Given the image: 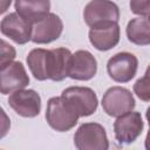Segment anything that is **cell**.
Here are the masks:
<instances>
[{
	"instance_id": "1",
	"label": "cell",
	"mask_w": 150,
	"mask_h": 150,
	"mask_svg": "<svg viewBox=\"0 0 150 150\" xmlns=\"http://www.w3.org/2000/svg\"><path fill=\"white\" fill-rule=\"evenodd\" d=\"M61 98L79 117L90 116L98 104L95 91L88 87H69L62 91Z\"/></svg>"
},
{
	"instance_id": "2",
	"label": "cell",
	"mask_w": 150,
	"mask_h": 150,
	"mask_svg": "<svg viewBox=\"0 0 150 150\" xmlns=\"http://www.w3.org/2000/svg\"><path fill=\"white\" fill-rule=\"evenodd\" d=\"M83 19L90 28L118 22L120 9L110 0H91L84 7Z\"/></svg>"
},
{
	"instance_id": "3",
	"label": "cell",
	"mask_w": 150,
	"mask_h": 150,
	"mask_svg": "<svg viewBox=\"0 0 150 150\" xmlns=\"http://www.w3.org/2000/svg\"><path fill=\"white\" fill-rule=\"evenodd\" d=\"M74 144L79 150H107L109 142L104 128L98 123H84L75 132Z\"/></svg>"
},
{
	"instance_id": "4",
	"label": "cell",
	"mask_w": 150,
	"mask_h": 150,
	"mask_svg": "<svg viewBox=\"0 0 150 150\" xmlns=\"http://www.w3.org/2000/svg\"><path fill=\"white\" fill-rule=\"evenodd\" d=\"M46 120L54 130L63 132L76 125L79 116L66 105L60 96L49 98L46 109Z\"/></svg>"
},
{
	"instance_id": "5",
	"label": "cell",
	"mask_w": 150,
	"mask_h": 150,
	"mask_svg": "<svg viewBox=\"0 0 150 150\" xmlns=\"http://www.w3.org/2000/svg\"><path fill=\"white\" fill-rule=\"evenodd\" d=\"M102 108L107 115L118 117L135 108V98L128 89L122 87H111L102 97Z\"/></svg>"
},
{
	"instance_id": "6",
	"label": "cell",
	"mask_w": 150,
	"mask_h": 150,
	"mask_svg": "<svg viewBox=\"0 0 150 150\" xmlns=\"http://www.w3.org/2000/svg\"><path fill=\"white\" fill-rule=\"evenodd\" d=\"M137 66L138 61L134 54L122 52L109 59L107 63V70L114 81L125 83L134 79L137 71Z\"/></svg>"
},
{
	"instance_id": "7",
	"label": "cell",
	"mask_w": 150,
	"mask_h": 150,
	"mask_svg": "<svg viewBox=\"0 0 150 150\" xmlns=\"http://www.w3.org/2000/svg\"><path fill=\"white\" fill-rule=\"evenodd\" d=\"M63 23L59 15L48 13L46 16L32 25V41L45 45L57 40L62 33Z\"/></svg>"
},
{
	"instance_id": "8",
	"label": "cell",
	"mask_w": 150,
	"mask_h": 150,
	"mask_svg": "<svg viewBox=\"0 0 150 150\" xmlns=\"http://www.w3.org/2000/svg\"><path fill=\"white\" fill-rule=\"evenodd\" d=\"M11 108L22 117H35L41 110V97L32 89H20L12 93L8 97Z\"/></svg>"
},
{
	"instance_id": "9",
	"label": "cell",
	"mask_w": 150,
	"mask_h": 150,
	"mask_svg": "<svg viewBox=\"0 0 150 150\" xmlns=\"http://www.w3.org/2000/svg\"><path fill=\"white\" fill-rule=\"evenodd\" d=\"M143 120L137 111H129L117 117L114 123L115 137L120 143H132L143 130Z\"/></svg>"
},
{
	"instance_id": "10",
	"label": "cell",
	"mask_w": 150,
	"mask_h": 150,
	"mask_svg": "<svg viewBox=\"0 0 150 150\" xmlns=\"http://www.w3.org/2000/svg\"><path fill=\"white\" fill-rule=\"evenodd\" d=\"M0 91L1 94H12L16 90L23 89L29 83V77L21 62H11L1 68L0 73Z\"/></svg>"
},
{
	"instance_id": "11",
	"label": "cell",
	"mask_w": 150,
	"mask_h": 150,
	"mask_svg": "<svg viewBox=\"0 0 150 150\" xmlns=\"http://www.w3.org/2000/svg\"><path fill=\"white\" fill-rule=\"evenodd\" d=\"M1 33L19 45L32 40V23L18 13H9L1 20Z\"/></svg>"
},
{
	"instance_id": "12",
	"label": "cell",
	"mask_w": 150,
	"mask_h": 150,
	"mask_svg": "<svg viewBox=\"0 0 150 150\" xmlns=\"http://www.w3.org/2000/svg\"><path fill=\"white\" fill-rule=\"evenodd\" d=\"M97 71V61L88 50H77L71 55L69 77L79 81H88Z\"/></svg>"
},
{
	"instance_id": "13",
	"label": "cell",
	"mask_w": 150,
	"mask_h": 150,
	"mask_svg": "<svg viewBox=\"0 0 150 150\" xmlns=\"http://www.w3.org/2000/svg\"><path fill=\"white\" fill-rule=\"evenodd\" d=\"M90 43L97 50H109L120 41V26L117 22L93 27L89 30Z\"/></svg>"
},
{
	"instance_id": "14",
	"label": "cell",
	"mask_w": 150,
	"mask_h": 150,
	"mask_svg": "<svg viewBox=\"0 0 150 150\" xmlns=\"http://www.w3.org/2000/svg\"><path fill=\"white\" fill-rule=\"evenodd\" d=\"M50 0H15V11L32 25L49 13Z\"/></svg>"
},
{
	"instance_id": "15",
	"label": "cell",
	"mask_w": 150,
	"mask_h": 150,
	"mask_svg": "<svg viewBox=\"0 0 150 150\" xmlns=\"http://www.w3.org/2000/svg\"><path fill=\"white\" fill-rule=\"evenodd\" d=\"M27 64L33 76L39 81L50 79V50L36 48L27 56Z\"/></svg>"
},
{
	"instance_id": "16",
	"label": "cell",
	"mask_w": 150,
	"mask_h": 150,
	"mask_svg": "<svg viewBox=\"0 0 150 150\" xmlns=\"http://www.w3.org/2000/svg\"><path fill=\"white\" fill-rule=\"evenodd\" d=\"M71 53L67 48L50 49V79L53 81H62L69 75Z\"/></svg>"
},
{
	"instance_id": "17",
	"label": "cell",
	"mask_w": 150,
	"mask_h": 150,
	"mask_svg": "<svg viewBox=\"0 0 150 150\" xmlns=\"http://www.w3.org/2000/svg\"><path fill=\"white\" fill-rule=\"evenodd\" d=\"M127 36L135 45H150V19L145 16L131 19L127 26Z\"/></svg>"
},
{
	"instance_id": "18",
	"label": "cell",
	"mask_w": 150,
	"mask_h": 150,
	"mask_svg": "<svg viewBox=\"0 0 150 150\" xmlns=\"http://www.w3.org/2000/svg\"><path fill=\"white\" fill-rule=\"evenodd\" d=\"M134 91L142 101H150V64L143 77L138 79L134 84Z\"/></svg>"
},
{
	"instance_id": "19",
	"label": "cell",
	"mask_w": 150,
	"mask_h": 150,
	"mask_svg": "<svg viewBox=\"0 0 150 150\" xmlns=\"http://www.w3.org/2000/svg\"><path fill=\"white\" fill-rule=\"evenodd\" d=\"M130 9L141 16L150 15V0H130Z\"/></svg>"
},
{
	"instance_id": "20",
	"label": "cell",
	"mask_w": 150,
	"mask_h": 150,
	"mask_svg": "<svg viewBox=\"0 0 150 150\" xmlns=\"http://www.w3.org/2000/svg\"><path fill=\"white\" fill-rule=\"evenodd\" d=\"M14 57H15V49L11 45H8L5 40H1V60H0L1 68L13 62Z\"/></svg>"
},
{
	"instance_id": "21",
	"label": "cell",
	"mask_w": 150,
	"mask_h": 150,
	"mask_svg": "<svg viewBox=\"0 0 150 150\" xmlns=\"http://www.w3.org/2000/svg\"><path fill=\"white\" fill-rule=\"evenodd\" d=\"M11 1L12 0H1V11H0L1 13H5L7 11V8L11 5Z\"/></svg>"
},
{
	"instance_id": "22",
	"label": "cell",
	"mask_w": 150,
	"mask_h": 150,
	"mask_svg": "<svg viewBox=\"0 0 150 150\" xmlns=\"http://www.w3.org/2000/svg\"><path fill=\"white\" fill-rule=\"evenodd\" d=\"M145 148L148 150H150V129H149V131L146 134V137H145Z\"/></svg>"
},
{
	"instance_id": "23",
	"label": "cell",
	"mask_w": 150,
	"mask_h": 150,
	"mask_svg": "<svg viewBox=\"0 0 150 150\" xmlns=\"http://www.w3.org/2000/svg\"><path fill=\"white\" fill-rule=\"evenodd\" d=\"M146 120L149 122V125H150V107L146 109Z\"/></svg>"
}]
</instances>
